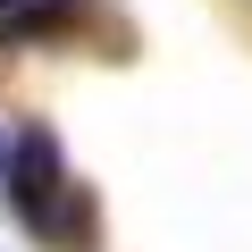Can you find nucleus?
I'll return each mask as SVG.
<instances>
[{"instance_id":"2","label":"nucleus","mask_w":252,"mask_h":252,"mask_svg":"<svg viewBox=\"0 0 252 252\" xmlns=\"http://www.w3.org/2000/svg\"><path fill=\"white\" fill-rule=\"evenodd\" d=\"M26 9H51V0H0V17H26Z\"/></svg>"},{"instance_id":"1","label":"nucleus","mask_w":252,"mask_h":252,"mask_svg":"<svg viewBox=\"0 0 252 252\" xmlns=\"http://www.w3.org/2000/svg\"><path fill=\"white\" fill-rule=\"evenodd\" d=\"M9 193H17V210H26V227H34V235H67V227H76V219L59 210L76 185L59 177V143H51V135H26V143H17Z\"/></svg>"},{"instance_id":"3","label":"nucleus","mask_w":252,"mask_h":252,"mask_svg":"<svg viewBox=\"0 0 252 252\" xmlns=\"http://www.w3.org/2000/svg\"><path fill=\"white\" fill-rule=\"evenodd\" d=\"M0 160H9V152H0Z\"/></svg>"}]
</instances>
